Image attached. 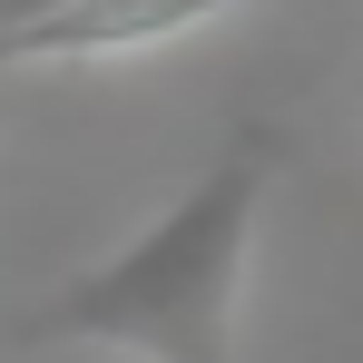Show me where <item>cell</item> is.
Wrapping results in <instances>:
<instances>
[{
    "label": "cell",
    "instance_id": "6da1fadb",
    "mask_svg": "<svg viewBox=\"0 0 363 363\" xmlns=\"http://www.w3.org/2000/svg\"><path fill=\"white\" fill-rule=\"evenodd\" d=\"M285 167V138L245 118L177 206H157L118 255L69 275L60 295L20 314V344H99L128 363H236V304L255 265V216Z\"/></svg>",
    "mask_w": 363,
    "mask_h": 363
},
{
    "label": "cell",
    "instance_id": "7a4b0ae2",
    "mask_svg": "<svg viewBox=\"0 0 363 363\" xmlns=\"http://www.w3.org/2000/svg\"><path fill=\"white\" fill-rule=\"evenodd\" d=\"M226 10H236V0H0V69L167 50L186 30L226 20Z\"/></svg>",
    "mask_w": 363,
    "mask_h": 363
}]
</instances>
